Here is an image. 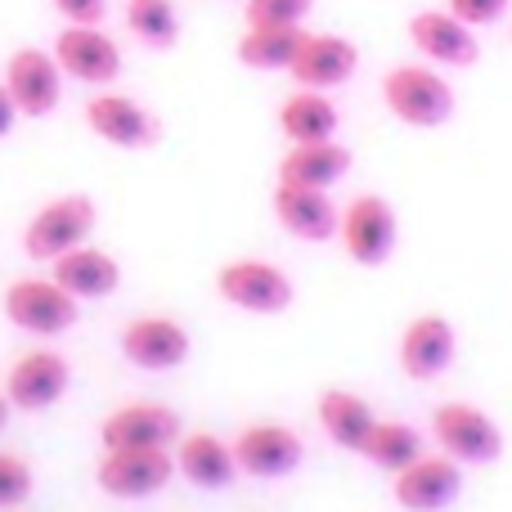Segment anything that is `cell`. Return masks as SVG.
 I'll return each instance as SVG.
<instances>
[{"label":"cell","mask_w":512,"mask_h":512,"mask_svg":"<svg viewBox=\"0 0 512 512\" xmlns=\"http://www.w3.org/2000/svg\"><path fill=\"white\" fill-rule=\"evenodd\" d=\"M315 0H243L252 27H301Z\"/></svg>","instance_id":"28"},{"label":"cell","mask_w":512,"mask_h":512,"mask_svg":"<svg viewBox=\"0 0 512 512\" xmlns=\"http://www.w3.org/2000/svg\"><path fill=\"white\" fill-rule=\"evenodd\" d=\"M95 230V203L86 194H68L45 203L23 230V252L36 261H59L63 252L81 248Z\"/></svg>","instance_id":"4"},{"label":"cell","mask_w":512,"mask_h":512,"mask_svg":"<svg viewBox=\"0 0 512 512\" xmlns=\"http://www.w3.org/2000/svg\"><path fill=\"white\" fill-rule=\"evenodd\" d=\"M68 378H72V369L59 351H27L23 360L9 369L5 400L18 409H50L63 400Z\"/></svg>","instance_id":"18"},{"label":"cell","mask_w":512,"mask_h":512,"mask_svg":"<svg viewBox=\"0 0 512 512\" xmlns=\"http://www.w3.org/2000/svg\"><path fill=\"white\" fill-rule=\"evenodd\" d=\"M14 122H18V108H14V99H9L5 81H0V140H5V135L14 131Z\"/></svg>","instance_id":"32"},{"label":"cell","mask_w":512,"mask_h":512,"mask_svg":"<svg viewBox=\"0 0 512 512\" xmlns=\"http://www.w3.org/2000/svg\"><path fill=\"white\" fill-rule=\"evenodd\" d=\"M5 90L14 99L18 117H50L63 95V68L50 50L18 45L5 63Z\"/></svg>","instance_id":"7"},{"label":"cell","mask_w":512,"mask_h":512,"mask_svg":"<svg viewBox=\"0 0 512 512\" xmlns=\"http://www.w3.org/2000/svg\"><path fill=\"white\" fill-rule=\"evenodd\" d=\"M5 315L23 333L54 337L77 324V297L54 279H14L5 292Z\"/></svg>","instance_id":"6"},{"label":"cell","mask_w":512,"mask_h":512,"mask_svg":"<svg viewBox=\"0 0 512 512\" xmlns=\"http://www.w3.org/2000/svg\"><path fill=\"white\" fill-rule=\"evenodd\" d=\"M454 351H459L454 324L445 315H436V310H427V315H418L405 324L396 355H400V369H405L414 382H432L454 364Z\"/></svg>","instance_id":"14"},{"label":"cell","mask_w":512,"mask_h":512,"mask_svg":"<svg viewBox=\"0 0 512 512\" xmlns=\"http://www.w3.org/2000/svg\"><path fill=\"white\" fill-rule=\"evenodd\" d=\"M86 126L113 149H149L158 144V117L144 104H135L131 95L117 90H99L86 99Z\"/></svg>","instance_id":"12"},{"label":"cell","mask_w":512,"mask_h":512,"mask_svg":"<svg viewBox=\"0 0 512 512\" xmlns=\"http://www.w3.org/2000/svg\"><path fill=\"white\" fill-rule=\"evenodd\" d=\"M176 472V459L167 450H108L99 459V486L113 499H144L158 495Z\"/></svg>","instance_id":"15"},{"label":"cell","mask_w":512,"mask_h":512,"mask_svg":"<svg viewBox=\"0 0 512 512\" xmlns=\"http://www.w3.org/2000/svg\"><path fill=\"white\" fill-rule=\"evenodd\" d=\"M382 104L414 131H436L454 117V86L427 63H396L382 77Z\"/></svg>","instance_id":"1"},{"label":"cell","mask_w":512,"mask_h":512,"mask_svg":"<svg viewBox=\"0 0 512 512\" xmlns=\"http://www.w3.org/2000/svg\"><path fill=\"white\" fill-rule=\"evenodd\" d=\"M301 454H306L301 436L283 423H252V427H243L239 441H234L239 472H248L256 481H279V477H288V472H297Z\"/></svg>","instance_id":"13"},{"label":"cell","mask_w":512,"mask_h":512,"mask_svg":"<svg viewBox=\"0 0 512 512\" xmlns=\"http://www.w3.org/2000/svg\"><path fill=\"white\" fill-rule=\"evenodd\" d=\"M54 283L68 288L72 297H108V292H117V283H122V265L108 252L81 243V248L63 252L59 261H54Z\"/></svg>","instance_id":"22"},{"label":"cell","mask_w":512,"mask_h":512,"mask_svg":"<svg viewBox=\"0 0 512 512\" xmlns=\"http://www.w3.org/2000/svg\"><path fill=\"white\" fill-rule=\"evenodd\" d=\"M301 36H306V27H252L248 23V32L239 36L234 54L252 72H288Z\"/></svg>","instance_id":"25"},{"label":"cell","mask_w":512,"mask_h":512,"mask_svg":"<svg viewBox=\"0 0 512 512\" xmlns=\"http://www.w3.org/2000/svg\"><path fill=\"white\" fill-rule=\"evenodd\" d=\"M463 490V463H454L450 454H423L409 468L396 472L391 495L405 512H445Z\"/></svg>","instance_id":"10"},{"label":"cell","mask_w":512,"mask_h":512,"mask_svg":"<svg viewBox=\"0 0 512 512\" xmlns=\"http://www.w3.org/2000/svg\"><path fill=\"white\" fill-rule=\"evenodd\" d=\"M274 216L301 243H328L337 239V225H342V212L333 207L328 189H301V185L274 189Z\"/></svg>","instance_id":"19"},{"label":"cell","mask_w":512,"mask_h":512,"mask_svg":"<svg viewBox=\"0 0 512 512\" xmlns=\"http://www.w3.org/2000/svg\"><path fill=\"white\" fill-rule=\"evenodd\" d=\"M432 436L441 445V454H450L463 468H481V463H495L504 454V432L486 409L468 405V400H445L432 414Z\"/></svg>","instance_id":"2"},{"label":"cell","mask_w":512,"mask_h":512,"mask_svg":"<svg viewBox=\"0 0 512 512\" xmlns=\"http://www.w3.org/2000/svg\"><path fill=\"white\" fill-rule=\"evenodd\" d=\"M126 27L149 50H171L180 41V14L171 0H126Z\"/></svg>","instance_id":"27"},{"label":"cell","mask_w":512,"mask_h":512,"mask_svg":"<svg viewBox=\"0 0 512 512\" xmlns=\"http://www.w3.org/2000/svg\"><path fill=\"white\" fill-rule=\"evenodd\" d=\"M409 45L423 54L427 63L436 68H472L481 59V41H477V27H468L463 18H454L450 9H418L409 18Z\"/></svg>","instance_id":"9"},{"label":"cell","mask_w":512,"mask_h":512,"mask_svg":"<svg viewBox=\"0 0 512 512\" xmlns=\"http://www.w3.org/2000/svg\"><path fill=\"white\" fill-rule=\"evenodd\" d=\"M99 436H104L108 450H167L180 436V418L176 409L140 400V405H126L113 418H104Z\"/></svg>","instance_id":"16"},{"label":"cell","mask_w":512,"mask_h":512,"mask_svg":"<svg viewBox=\"0 0 512 512\" xmlns=\"http://www.w3.org/2000/svg\"><path fill=\"white\" fill-rule=\"evenodd\" d=\"M122 355L135 369H149V373L176 369L189 355V333H185V324H176V319H167V315L131 319L122 333Z\"/></svg>","instance_id":"17"},{"label":"cell","mask_w":512,"mask_h":512,"mask_svg":"<svg viewBox=\"0 0 512 512\" xmlns=\"http://www.w3.org/2000/svg\"><path fill=\"white\" fill-rule=\"evenodd\" d=\"M360 68V45L337 32H306L292 54L288 77L306 90H337L355 77Z\"/></svg>","instance_id":"11"},{"label":"cell","mask_w":512,"mask_h":512,"mask_svg":"<svg viewBox=\"0 0 512 512\" xmlns=\"http://www.w3.org/2000/svg\"><path fill=\"white\" fill-rule=\"evenodd\" d=\"M32 495V468L18 454H0V508H18Z\"/></svg>","instance_id":"29"},{"label":"cell","mask_w":512,"mask_h":512,"mask_svg":"<svg viewBox=\"0 0 512 512\" xmlns=\"http://www.w3.org/2000/svg\"><path fill=\"white\" fill-rule=\"evenodd\" d=\"M373 423H378V414H373V405L364 396H355V391H324L319 396V427L328 432V441H337L342 450L360 454V445L369 441Z\"/></svg>","instance_id":"24"},{"label":"cell","mask_w":512,"mask_h":512,"mask_svg":"<svg viewBox=\"0 0 512 512\" xmlns=\"http://www.w3.org/2000/svg\"><path fill=\"white\" fill-rule=\"evenodd\" d=\"M337 239H342L346 256L355 265H382L391 261L400 239V221H396V207L387 203L382 194H360L342 207V225H337Z\"/></svg>","instance_id":"3"},{"label":"cell","mask_w":512,"mask_h":512,"mask_svg":"<svg viewBox=\"0 0 512 512\" xmlns=\"http://www.w3.org/2000/svg\"><path fill=\"white\" fill-rule=\"evenodd\" d=\"M54 59H59L63 77L86 81V86H113L122 77V45L99 27L63 23V32L54 36Z\"/></svg>","instance_id":"8"},{"label":"cell","mask_w":512,"mask_h":512,"mask_svg":"<svg viewBox=\"0 0 512 512\" xmlns=\"http://www.w3.org/2000/svg\"><path fill=\"white\" fill-rule=\"evenodd\" d=\"M508 5L512 0H445V9H450L454 18H463L468 27H495L499 18L508 14Z\"/></svg>","instance_id":"30"},{"label":"cell","mask_w":512,"mask_h":512,"mask_svg":"<svg viewBox=\"0 0 512 512\" xmlns=\"http://www.w3.org/2000/svg\"><path fill=\"white\" fill-rule=\"evenodd\" d=\"M337 104L328 99V90H306L297 86L288 99L279 104V131L292 144H319V140H337Z\"/></svg>","instance_id":"21"},{"label":"cell","mask_w":512,"mask_h":512,"mask_svg":"<svg viewBox=\"0 0 512 512\" xmlns=\"http://www.w3.org/2000/svg\"><path fill=\"white\" fill-rule=\"evenodd\" d=\"M216 292L230 306L248 310V315H283L292 306V279L279 265L261 261V256L225 261L221 274H216Z\"/></svg>","instance_id":"5"},{"label":"cell","mask_w":512,"mask_h":512,"mask_svg":"<svg viewBox=\"0 0 512 512\" xmlns=\"http://www.w3.org/2000/svg\"><path fill=\"white\" fill-rule=\"evenodd\" d=\"M176 468L185 472L194 486H203V490H225V486L234 481V472H239V459H234V445H225L221 436L194 432V436H185V441H180Z\"/></svg>","instance_id":"23"},{"label":"cell","mask_w":512,"mask_h":512,"mask_svg":"<svg viewBox=\"0 0 512 512\" xmlns=\"http://www.w3.org/2000/svg\"><path fill=\"white\" fill-rule=\"evenodd\" d=\"M5 418H9V400L0 396V427H5Z\"/></svg>","instance_id":"33"},{"label":"cell","mask_w":512,"mask_h":512,"mask_svg":"<svg viewBox=\"0 0 512 512\" xmlns=\"http://www.w3.org/2000/svg\"><path fill=\"white\" fill-rule=\"evenodd\" d=\"M360 454L373 463V468L391 472L396 477L400 468H409L414 459H423V432L409 423H396V418H378L369 432V441L360 445Z\"/></svg>","instance_id":"26"},{"label":"cell","mask_w":512,"mask_h":512,"mask_svg":"<svg viewBox=\"0 0 512 512\" xmlns=\"http://www.w3.org/2000/svg\"><path fill=\"white\" fill-rule=\"evenodd\" d=\"M59 9L63 23H81V27H99L108 14V0H50Z\"/></svg>","instance_id":"31"},{"label":"cell","mask_w":512,"mask_h":512,"mask_svg":"<svg viewBox=\"0 0 512 512\" xmlns=\"http://www.w3.org/2000/svg\"><path fill=\"white\" fill-rule=\"evenodd\" d=\"M351 171V149L337 140L319 144H292L279 162V185H301V189H333L337 180Z\"/></svg>","instance_id":"20"}]
</instances>
